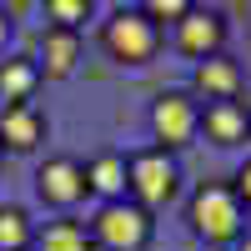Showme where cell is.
<instances>
[{"label":"cell","mask_w":251,"mask_h":251,"mask_svg":"<svg viewBox=\"0 0 251 251\" xmlns=\"http://www.w3.org/2000/svg\"><path fill=\"white\" fill-rule=\"evenodd\" d=\"M186 221H191V231L206 241V246H236L241 241V231H246V211H241V201H236V191L226 181H206V186H196V196H191V206H186Z\"/></svg>","instance_id":"cell-1"},{"label":"cell","mask_w":251,"mask_h":251,"mask_svg":"<svg viewBox=\"0 0 251 251\" xmlns=\"http://www.w3.org/2000/svg\"><path fill=\"white\" fill-rule=\"evenodd\" d=\"M176 191H181V166H176L171 151L151 146V151H136L131 161H126V196H131L136 206H146V211L171 206Z\"/></svg>","instance_id":"cell-2"},{"label":"cell","mask_w":251,"mask_h":251,"mask_svg":"<svg viewBox=\"0 0 251 251\" xmlns=\"http://www.w3.org/2000/svg\"><path fill=\"white\" fill-rule=\"evenodd\" d=\"M151 231H156L151 211L136 206L131 196H126V201H106L96 211V221H91L96 251H146V246H151Z\"/></svg>","instance_id":"cell-3"},{"label":"cell","mask_w":251,"mask_h":251,"mask_svg":"<svg viewBox=\"0 0 251 251\" xmlns=\"http://www.w3.org/2000/svg\"><path fill=\"white\" fill-rule=\"evenodd\" d=\"M100 46H106L111 60H121V66H146V60H156L161 50V30L146 20V10H116L106 25H100Z\"/></svg>","instance_id":"cell-4"},{"label":"cell","mask_w":251,"mask_h":251,"mask_svg":"<svg viewBox=\"0 0 251 251\" xmlns=\"http://www.w3.org/2000/svg\"><path fill=\"white\" fill-rule=\"evenodd\" d=\"M151 131L161 141V151H181L201 136V100L191 91H161L151 100Z\"/></svg>","instance_id":"cell-5"},{"label":"cell","mask_w":251,"mask_h":251,"mask_svg":"<svg viewBox=\"0 0 251 251\" xmlns=\"http://www.w3.org/2000/svg\"><path fill=\"white\" fill-rule=\"evenodd\" d=\"M86 166L75 156H50L46 166L35 171V196L46 206H60V211H71L75 201H86Z\"/></svg>","instance_id":"cell-6"},{"label":"cell","mask_w":251,"mask_h":251,"mask_svg":"<svg viewBox=\"0 0 251 251\" xmlns=\"http://www.w3.org/2000/svg\"><path fill=\"white\" fill-rule=\"evenodd\" d=\"M221 46H226V15L191 5V15L176 25V50L191 60H211V55H221Z\"/></svg>","instance_id":"cell-7"},{"label":"cell","mask_w":251,"mask_h":251,"mask_svg":"<svg viewBox=\"0 0 251 251\" xmlns=\"http://www.w3.org/2000/svg\"><path fill=\"white\" fill-rule=\"evenodd\" d=\"M241 86L246 75L231 55H211V60H196V75H191V96H206V106L211 100H241Z\"/></svg>","instance_id":"cell-8"},{"label":"cell","mask_w":251,"mask_h":251,"mask_svg":"<svg viewBox=\"0 0 251 251\" xmlns=\"http://www.w3.org/2000/svg\"><path fill=\"white\" fill-rule=\"evenodd\" d=\"M40 141H46V116L35 111V100H25V106H0V151L25 156Z\"/></svg>","instance_id":"cell-9"},{"label":"cell","mask_w":251,"mask_h":251,"mask_svg":"<svg viewBox=\"0 0 251 251\" xmlns=\"http://www.w3.org/2000/svg\"><path fill=\"white\" fill-rule=\"evenodd\" d=\"M201 136L211 146H241L251 136V111L241 100H211L201 106Z\"/></svg>","instance_id":"cell-10"},{"label":"cell","mask_w":251,"mask_h":251,"mask_svg":"<svg viewBox=\"0 0 251 251\" xmlns=\"http://www.w3.org/2000/svg\"><path fill=\"white\" fill-rule=\"evenodd\" d=\"M75 60H80V30L50 25V30H46V46H40V55H35L40 80H66V75L75 71Z\"/></svg>","instance_id":"cell-11"},{"label":"cell","mask_w":251,"mask_h":251,"mask_svg":"<svg viewBox=\"0 0 251 251\" xmlns=\"http://www.w3.org/2000/svg\"><path fill=\"white\" fill-rule=\"evenodd\" d=\"M40 86V66L35 55H5L0 60V100L5 106H25Z\"/></svg>","instance_id":"cell-12"},{"label":"cell","mask_w":251,"mask_h":251,"mask_svg":"<svg viewBox=\"0 0 251 251\" xmlns=\"http://www.w3.org/2000/svg\"><path fill=\"white\" fill-rule=\"evenodd\" d=\"M86 186L106 201H126V156L116 151H100L91 166H86Z\"/></svg>","instance_id":"cell-13"},{"label":"cell","mask_w":251,"mask_h":251,"mask_svg":"<svg viewBox=\"0 0 251 251\" xmlns=\"http://www.w3.org/2000/svg\"><path fill=\"white\" fill-rule=\"evenodd\" d=\"M35 246H40V251H96L91 231H86L80 221H71V216H66V221H50L46 231L35 236Z\"/></svg>","instance_id":"cell-14"},{"label":"cell","mask_w":251,"mask_h":251,"mask_svg":"<svg viewBox=\"0 0 251 251\" xmlns=\"http://www.w3.org/2000/svg\"><path fill=\"white\" fill-rule=\"evenodd\" d=\"M35 241V226L20 206H0V251H25Z\"/></svg>","instance_id":"cell-15"},{"label":"cell","mask_w":251,"mask_h":251,"mask_svg":"<svg viewBox=\"0 0 251 251\" xmlns=\"http://www.w3.org/2000/svg\"><path fill=\"white\" fill-rule=\"evenodd\" d=\"M141 10H146V20H151V25L161 30L166 20H171V25H181V20L191 15V0H146Z\"/></svg>","instance_id":"cell-16"},{"label":"cell","mask_w":251,"mask_h":251,"mask_svg":"<svg viewBox=\"0 0 251 251\" xmlns=\"http://www.w3.org/2000/svg\"><path fill=\"white\" fill-rule=\"evenodd\" d=\"M46 15L55 20L60 30H75L80 20L91 15V0H46Z\"/></svg>","instance_id":"cell-17"},{"label":"cell","mask_w":251,"mask_h":251,"mask_svg":"<svg viewBox=\"0 0 251 251\" xmlns=\"http://www.w3.org/2000/svg\"><path fill=\"white\" fill-rule=\"evenodd\" d=\"M231 191H236V201H241V211H251V161L236 171V181H231Z\"/></svg>","instance_id":"cell-18"},{"label":"cell","mask_w":251,"mask_h":251,"mask_svg":"<svg viewBox=\"0 0 251 251\" xmlns=\"http://www.w3.org/2000/svg\"><path fill=\"white\" fill-rule=\"evenodd\" d=\"M10 30H15V20H10V10L0 5V50H5V40H10Z\"/></svg>","instance_id":"cell-19"},{"label":"cell","mask_w":251,"mask_h":251,"mask_svg":"<svg viewBox=\"0 0 251 251\" xmlns=\"http://www.w3.org/2000/svg\"><path fill=\"white\" fill-rule=\"evenodd\" d=\"M236 251H251V226L241 231V241H236Z\"/></svg>","instance_id":"cell-20"},{"label":"cell","mask_w":251,"mask_h":251,"mask_svg":"<svg viewBox=\"0 0 251 251\" xmlns=\"http://www.w3.org/2000/svg\"><path fill=\"white\" fill-rule=\"evenodd\" d=\"M0 161H5V151H0Z\"/></svg>","instance_id":"cell-21"}]
</instances>
